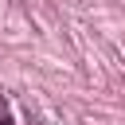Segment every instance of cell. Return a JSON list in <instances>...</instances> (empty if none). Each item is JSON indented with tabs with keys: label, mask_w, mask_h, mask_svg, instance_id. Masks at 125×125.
Wrapping results in <instances>:
<instances>
[{
	"label": "cell",
	"mask_w": 125,
	"mask_h": 125,
	"mask_svg": "<svg viewBox=\"0 0 125 125\" xmlns=\"http://www.w3.org/2000/svg\"><path fill=\"white\" fill-rule=\"evenodd\" d=\"M0 125H16V121H12V109H8L4 98H0Z\"/></svg>",
	"instance_id": "cell-1"
}]
</instances>
